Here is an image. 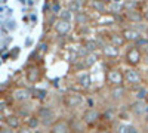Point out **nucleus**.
<instances>
[{
    "label": "nucleus",
    "instance_id": "nucleus-1",
    "mask_svg": "<svg viewBox=\"0 0 148 133\" xmlns=\"http://www.w3.org/2000/svg\"><path fill=\"white\" fill-rule=\"evenodd\" d=\"M84 101H86V95L80 90H70L62 98L65 110H68L71 114H80L84 110Z\"/></svg>",
    "mask_w": 148,
    "mask_h": 133
},
{
    "label": "nucleus",
    "instance_id": "nucleus-2",
    "mask_svg": "<svg viewBox=\"0 0 148 133\" xmlns=\"http://www.w3.org/2000/svg\"><path fill=\"white\" fill-rule=\"evenodd\" d=\"M123 78H125V86L127 89H132L135 86L145 83L144 72L136 67H125L123 68Z\"/></svg>",
    "mask_w": 148,
    "mask_h": 133
},
{
    "label": "nucleus",
    "instance_id": "nucleus-3",
    "mask_svg": "<svg viewBox=\"0 0 148 133\" xmlns=\"http://www.w3.org/2000/svg\"><path fill=\"white\" fill-rule=\"evenodd\" d=\"M107 98L110 101L108 104L121 105L130 99V93L129 89L123 84V86H116V87H107Z\"/></svg>",
    "mask_w": 148,
    "mask_h": 133
},
{
    "label": "nucleus",
    "instance_id": "nucleus-4",
    "mask_svg": "<svg viewBox=\"0 0 148 133\" xmlns=\"http://www.w3.org/2000/svg\"><path fill=\"white\" fill-rule=\"evenodd\" d=\"M105 86L107 87H116V86H123L125 78H123V68L119 65H110L105 70Z\"/></svg>",
    "mask_w": 148,
    "mask_h": 133
},
{
    "label": "nucleus",
    "instance_id": "nucleus-5",
    "mask_svg": "<svg viewBox=\"0 0 148 133\" xmlns=\"http://www.w3.org/2000/svg\"><path fill=\"white\" fill-rule=\"evenodd\" d=\"M126 104H127V110L132 115L133 121L142 123L145 113H147V108H148V104L145 101H136V99H129Z\"/></svg>",
    "mask_w": 148,
    "mask_h": 133
},
{
    "label": "nucleus",
    "instance_id": "nucleus-6",
    "mask_svg": "<svg viewBox=\"0 0 148 133\" xmlns=\"http://www.w3.org/2000/svg\"><path fill=\"white\" fill-rule=\"evenodd\" d=\"M36 115L39 117L40 124H42L43 127H51V126L56 121V120H58L55 110H53L52 106H49V105H42V106H39V108L36 110Z\"/></svg>",
    "mask_w": 148,
    "mask_h": 133
},
{
    "label": "nucleus",
    "instance_id": "nucleus-7",
    "mask_svg": "<svg viewBox=\"0 0 148 133\" xmlns=\"http://www.w3.org/2000/svg\"><path fill=\"white\" fill-rule=\"evenodd\" d=\"M142 56H144V52L132 44L123 53V62L127 67H136L138 68L142 64Z\"/></svg>",
    "mask_w": 148,
    "mask_h": 133
},
{
    "label": "nucleus",
    "instance_id": "nucleus-8",
    "mask_svg": "<svg viewBox=\"0 0 148 133\" xmlns=\"http://www.w3.org/2000/svg\"><path fill=\"white\" fill-rule=\"evenodd\" d=\"M80 117L84 121V124L90 129V132L96 126L101 124V110L99 108H95V110H88V108H84V110L80 113Z\"/></svg>",
    "mask_w": 148,
    "mask_h": 133
},
{
    "label": "nucleus",
    "instance_id": "nucleus-9",
    "mask_svg": "<svg viewBox=\"0 0 148 133\" xmlns=\"http://www.w3.org/2000/svg\"><path fill=\"white\" fill-rule=\"evenodd\" d=\"M74 84L79 87V90H86L89 92L93 86V78H92V74L90 71H82V72H77L74 74Z\"/></svg>",
    "mask_w": 148,
    "mask_h": 133
},
{
    "label": "nucleus",
    "instance_id": "nucleus-10",
    "mask_svg": "<svg viewBox=\"0 0 148 133\" xmlns=\"http://www.w3.org/2000/svg\"><path fill=\"white\" fill-rule=\"evenodd\" d=\"M68 127H70V133H89L90 129L84 124V121L82 120L80 114H71L68 118Z\"/></svg>",
    "mask_w": 148,
    "mask_h": 133
},
{
    "label": "nucleus",
    "instance_id": "nucleus-11",
    "mask_svg": "<svg viewBox=\"0 0 148 133\" xmlns=\"http://www.w3.org/2000/svg\"><path fill=\"white\" fill-rule=\"evenodd\" d=\"M117 120V105L114 104H105V106L101 110V123L102 124H113Z\"/></svg>",
    "mask_w": 148,
    "mask_h": 133
},
{
    "label": "nucleus",
    "instance_id": "nucleus-12",
    "mask_svg": "<svg viewBox=\"0 0 148 133\" xmlns=\"http://www.w3.org/2000/svg\"><path fill=\"white\" fill-rule=\"evenodd\" d=\"M107 39H108V43L110 44H113L114 47H117V49H123L127 43H126V40L123 39V35H121V33H120V30L119 31H116V30H107Z\"/></svg>",
    "mask_w": 148,
    "mask_h": 133
},
{
    "label": "nucleus",
    "instance_id": "nucleus-13",
    "mask_svg": "<svg viewBox=\"0 0 148 133\" xmlns=\"http://www.w3.org/2000/svg\"><path fill=\"white\" fill-rule=\"evenodd\" d=\"M99 53H101V56L105 59V61H108L110 62V65H113V61L114 59H117V58H120V55H121V50L120 49H117V47H114L113 44H107V46H104L102 49L99 50Z\"/></svg>",
    "mask_w": 148,
    "mask_h": 133
},
{
    "label": "nucleus",
    "instance_id": "nucleus-14",
    "mask_svg": "<svg viewBox=\"0 0 148 133\" xmlns=\"http://www.w3.org/2000/svg\"><path fill=\"white\" fill-rule=\"evenodd\" d=\"M120 33H121V35H123V39L126 40V43H130V44H133L135 42H136L141 35H144V34H141L139 31H136L132 25H123L121 28H120Z\"/></svg>",
    "mask_w": 148,
    "mask_h": 133
},
{
    "label": "nucleus",
    "instance_id": "nucleus-15",
    "mask_svg": "<svg viewBox=\"0 0 148 133\" xmlns=\"http://www.w3.org/2000/svg\"><path fill=\"white\" fill-rule=\"evenodd\" d=\"M86 8L93 14L105 15L108 9V2L107 0H90V2H86Z\"/></svg>",
    "mask_w": 148,
    "mask_h": 133
},
{
    "label": "nucleus",
    "instance_id": "nucleus-16",
    "mask_svg": "<svg viewBox=\"0 0 148 133\" xmlns=\"http://www.w3.org/2000/svg\"><path fill=\"white\" fill-rule=\"evenodd\" d=\"M73 22H67V21H62V19H58L53 25V30L56 33L58 37H67V35L73 31Z\"/></svg>",
    "mask_w": 148,
    "mask_h": 133
},
{
    "label": "nucleus",
    "instance_id": "nucleus-17",
    "mask_svg": "<svg viewBox=\"0 0 148 133\" xmlns=\"http://www.w3.org/2000/svg\"><path fill=\"white\" fill-rule=\"evenodd\" d=\"M130 93V99H136V101H145L147 95H148V84H139L132 89H129Z\"/></svg>",
    "mask_w": 148,
    "mask_h": 133
},
{
    "label": "nucleus",
    "instance_id": "nucleus-18",
    "mask_svg": "<svg viewBox=\"0 0 148 133\" xmlns=\"http://www.w3.org/2000/svg\"><path fill=\"white\" fill-rule=\"evenodd\" d=\"M125 16V21L129 25H133V24H139V22H144V18H142V12L141 9H135V10H129V12H125L123 14Z\"/></svg>",
    "mask_w": 148,
    "mask_h": 133
},
{
    "label": "nucleus",
    "instance_id": "nucleus-19",
    "mask_svg": "<svg viewBox=\"0 0 148 133\" xmlns=\"http://www.w3.org/2000/svg\"><path fill=\"white\" fill-rule=\"evenodd\" d=\"M49 133H70L67 118H58L56 121L49 127Z\"/></svg>",
    "mask_w": 148,
    "mask_h": 133
},
{
    "label": "nucleus",
    "instance_id": "nucleus-20",
    "mask_svg": "<svg viewBox=\"0 0 148 133\" xmlns=\"http://www.w3.org/2000/svg\"><path fill=\"white\" fill-rule=\"evenodd\" d=\"M101 58H102V56H101V53H99V52H95V53H88L84 58H82V62H83V65H84L86 71L90 70V68H93L98 62H99V59H101Z\"/></svg>",
    "mask_w": 148,
    "mask_h": 133
},
{
    "label": "nucleus",
    "instance_id": "nucleus-21",
    "mask_svg": "<svg viewBox=\"0 0 148 133\" xmlns=\"http://www.w3.org/2000/svg\"><path fill=\"white\" fill-rule=\"evenodd\" d=\"M74 22L76 25L80 27V25H89L92 22V16L88 10H83V12H79V14L74 15Z\"/></svg>",
    "mask_w": 148,
    "mask_h": 133
},
{
    "label": "nucleus",
    "instance_id": "nucleus-22",
    "mask_svg": "<svg viewBox=\"0 0 148 133\" xmlns=\"http://www.w3.org/2000/svg\"><path fill=\"white\" fill-rule=\"evenodd\" d=\"M83 47L86 50H88V53H95V52H99V44H98V42L95 40V37H88V39H84L82 42Z\"/></svg>",
    "mask_w": 148,
    "mask_h": 133
},
{
    "label": "nucleus",
    "instance_id": "nucleus-23",
    "mask_svg": "<svg viewBox=\"0 0 148 133\" xmlns=\"http://www.w3.org/2000/svg\"><path fill=\"white\" fill-rule=\"evenodd\" d=\"M84 6H86V0H70L68 5H67V9L71 10L73 14L76 15L79 12L84 10Z\"/></svg>",
    "mask_w": 148,
    "mask_h": 133
},
{
    "label": "nucleus",
    "instance_id": "nucleus-24",
    "mask_svg": "<svg viewBox=\"0 0 148 133\" xmlns=\"http://www.w3.org/2000/svg\"><path fill=\"white\" fill-rule=\"evenodd\" d=\"M129 124L127 121H121V120H116L113 124H110V129L113 130V133H127V129H129Z\"/></svg>",
    "mask_w": 148,
    "mask_h": 133
},
{
    "label": "nucleus",
    "instance_id": "nucleus-25",
    "mask_svg": "<svg viewBox=\"0 0 148 133\" xmlns=\"http://www.w3.org/2000/svg\"><path fill=\"white\" fill-rule=\"evenodd\" d=\"M99 106V99L98 96L93 93H86V101H84V108L88 110H95V108Z\"/></svg>",
    "mask_w": 148,
    "mask_h": 133
},
{
    "label": "nucleus",
    "instance_id": "nucleus-26",
    "mask_svg": "<svg viewBox=\"0 0 148 133\" xmlns=\"http://www.w3.org/2000/svg\"><path fill=\"white\" fill-rule=\"evenodd\" d=\"M107 14H108V15H111V16L123 15V5H121V3H116V2H108Z\"/></svg>",
    "mask_w": 148,
    "mask_h": 133
},
{
    "label": "nucleus",
    "instance_id": "nucleus-27",
    "mask_svg": "<svg viewBox=\"0 0 148 133\" xmlns=\"http://www.w3.org/2000/svg\"><path fill=\"white\" fill-rule=\"evenodd\" d=\"M5 123H6V126L8 127H10V129H19L21 127V118L16 115V114H12V115H8L6 118H5Z\"/></svg>",
    "mask_w": 148,
    "mask_h": 133
},
{
    "label": "nucleus",
    "instance_id": "nucleus-28",
    "mask_svg": "<svg viewBox=\"0 0 148 133\" xmlns=\"http://www.w3.org/2000/svg\"><path fill=\"white\" fill-rule=\"evenodd\" d=\"M93 33V28H92V25L89 24V25H80V27H77L76 28V34L79 35L80 39H88V37H90V34Z\"/></svg>",
    "mask_w": 148,
    "mask_h": 133
},
{
    "label": "nucleus",
    "instance_id": "nucleus-29",
    "mask_svg": "<svg viewBox=\"0 0 148 133\" xmlns=\"http://www.w3.org/2000/svg\"><path fill=\"white\" fill-rule=\"evenodd\" d=\"M30 96H31V93H30V90H27V89H18V90L14 92V99L18 101V102H21V104L25 102Z\"/></svg>",
    "mask_w": 148,
    "mask_h": 133
},
{
    "label": "nucleus",
    "instance_id": "nucleus-30",
    "mask_svg": "<svg viewBox=\"0 0 148 133\" xmlns=\"http://www.w3.org/2000/svg\"><path fill=\"white\" fill-rule=\"evenodd\" d=\"M141 3L142 2H135V0H123V14L129 10H135V9H141Z\"/></svg>",
    "mask_w": 148,
    "mask_h": 133
},
{
    "label": "nucleus",
    "instance_id": "nucleus-31",
    "mask_svg": "<svg viewBox=\"0 0 148 133\" xmlns=\"http://www.w3.org/2000/svg\"><path fill=\"white\" fill-rule=\"evenodd\" d=\"M25 126L34 132V130H37V129H40V126H42V124H40L39 117H37V115L34 114V115H30V117L25 120Z\"/></svg>",
    "mask_w": 148,
    "mask_h": 133
},
{
    "label": "nucleus",
    "instance_id": "nucleus-32",
    "mask_svg": "<svg viewBox=\"0 0 148 133\" xmlns=\"http://www.w3.org/2000/svg\"><path fill=\"white\" fill-rule=\"evenodd\" d=\"M58 19H62V21H67V22H73L74 21V14L65 8V9L61 10V14L58 15Z\"/></svg>",
    "mask_w": 148,
    "mask_h": 133
},
{
    "label": "nucleus",
    "instance_id": "nucleus-33",
    "mask_svg": "<svg viewBox=\"0 0 148 133\" xmlns=\"http://www.w3.org/2000/svg\"><path fill=\"white\" fill-rule=\"evenodd\" d=\"M27 80L30 81V83H36V81H39V77H40V74H39V70L37 68H30L28 71H27Z\"/></svg>",
    "mask_w": 148,
    "mask_h": 133
},
{
    "label": "nucleus",
    "instance_id": "nucleus-34",
    "mask_svg": "<svg viewBox=\"0 0 148 133\" xmlns=\"http://www.w3.org/2000/svg\"><path fill=\"white\" fill-rule=\"evenodd\" d=\"M30 93H31L33 98L39 99V101H43V99L47 98V92L45 89H33V90H30Z\"/></svg>",
    "mask_w": 148,
    "mask_h": 133
},
{
    "label": "nucleus",
    "instance_id": "nucleus-35",
    "mask_svg": "<svg viewBox=\"0 0 148 133\" xmlns=\"http://www.w3.org/2000/svg\"><path fill=\"white\" fill-rule=\"evenodd\" d=\"M133 46L135 47H138V49H144V47H147L148 46V37H145V35H141V37L133 43Z\"/></svg>",
    "mask_w": 148,
    "mask_h": 133
},
{
    "label": "nucleus",
    "instance_id": "nucleus-36",
    "mask_svg": "<svg viewBox=\"0 0 148 133\" xmlns=\"http://www.w3.org/2000/svg\"><path fill=\"white\" fill-rule=\"evenodd\" d=\"M61 10H62V6H61V3L56 2V0H53V2L51 3V14H52V15H59Z\"/></svg>",
    "mask_w": 148,
    "mask_h": 133
},
{
    "label": "nucleus",
    "instance_id": "nucleus-37",
    "mask_svg": "<svg viewBox=\"0 0 148 133\" xmlns=\"http://www.w3.org/2000/svg\"><path fill=\"white\" fill-rule=\"evenodd\" d=\"M92 133H113V130L110 129V126H107V124H99V126H96L93 130H92Z\"/></svg>",
    "mask_w": 148,
    "mask_h": 133
},
{
    "label": "nucleus",
    "instance_id": "nucleus-38",
    "mask_svg": "<svg viewBox=\"0 0 148 133\" xmlns=\"http://www.w3.org/2000/svg\"><path fill=\"white\" fill-rule=\"evenodd\" d=\"M127 133H142V132H141L139 124H136V123H130V124H129V129H127Z\"/></svg>",
    "mask_w": 148,
    "mask_h": 133
},
{
    "label": "nucleus",
    "instance_id": "nucleus-39",
    "mask_svg": "<svg viewBox=\"0 0 148 133\" xmlns=\"http://www.w3.org/2000/svg\"><path fill=\"white\" fill-rule=\"evenodd\" d=\"M141 12H142V18H144V22L148 24V6L145 8H141Z\"/></svg>",
    "mask_w": 148,
    "mask_h": 133
},
{
    "label": "nucleus",
    "instance_id": "nucleus-40",
    "mask_svg": "<svg viewBox=\"0 0 148 133\" xmlns=\"http://www.w3.org/2000/svg\"><path fill=\"white\" fill-rule=\"evenodd\" d=\"M16 133H33V130H31V129H28L27 126H24V127L21 126V127L16 130Z\"/></svg>",
    "mask_w": 148,
    "mask_h": 133
},
{
    "label": "nucleus",
    "instance_id": "nucleus-41",
    "mask_svg": "<svg viewBox=\"0 0 148 133\" xmlns=\"http://www.w3.org/2000/svg\"><path fill=\"white\" fill-rule=\"evenodd\" d=\"M0 132H2V133H16L14 129H10V127H3V129H0Z\"/></svg>",
    "mask_w": 148,
    "mask_h": 133
},
{
    "label": "nucleus",
    "instance_id": "nucleus-42",
    "mask_svg": "<svg viewBox=\"0 0 148 133\" xmlns=\"http://www.w3.org/2000/svg\"><path fill=\"white\" fill-rule=\"evenodd\" d=\"M142 65H145L148 68V55L147 53H144V56H142Z\"/></svg>",
    "mask_w": 148,
    "mask_h": 133
},
{
    "label": "nucleus",
    "instance_id": "nucleus-43",
    "mask_svg": "<svg viewBox=\"0 0 148 133\" xmlns=\"http://www.w3.org/2000/svg\"><path fill=\"white\" fill-rule=\"evenodd\" d=\"M142 124L148 126V108H147V113H145V117H144V120H142Z\"/></svg>",
    "mask_w": 148,
    "mask_h": 133
},
{
    "label": "nucleus",
    "instance_id": "nucleus-44",
    "mask_svg": "<svg viewBox=\"0 0 148 133\" xmlns=\"http://www.w3.org/2000/svg\"><path fill=\"white\" fill-rule=\"evenodd\" d=\"M33 133H46V132H45L43 129H37V130H34Z\"/></svg>",
    "mask_w": 148,
    "mask_h": 133
},
{
    "label": "nucleus",
    "instance_id": "nucleus-45",
    "mask_svg": "<svg viewBox=\"0 0 148 133\" xmlns=\"http://www.w3.org/2000/svg\"><path fill=\"white\" fill-rule=\"evenodd\" d=\"M31 43H33V42H31V39H27V40H25V46H30Z\"/></svg>",
    "mask_w": 148,
    "mask_h": 133
},
{
    "label": "nucleus",
    "instance_id": "nucleus-46",
    "mask_svg": "<svg viewBox=\"0 0 148 133\" xmlns=\"http://www.w3.org/2000/svg\"><path fill=\"white\" fill-rule=\"evenodd\" d=\"M142 52H144V53H147V55H148V46H147V47H144V49H142Z\"/></svg>",
    "mask_w": 148,
    "mask_h": 133
},
{
    "label": "nucleus",
    "instance_id": "nucleus-47",
    "mask_svg": "<svg viewBox=\"0 0 148 133\" xmlns=\"http://www.w3.org/2000/svg\"><path fill=\"white\" fill-rule=\"evenodd\" d=\"M111 2H116V3H123V0H111Z\"/></svg>",
    "mask_w": 148,
    "mask_h": 133
},
{
    "label": "nucleus",
    "instance_id": "nucleus-48",
    "mask_svg": "<svg viewBox=\"0 0 148 133\" xmlns=\"http://www.w3.org/2000/svg\"><path fill=\"white\" fill-rule=\"evenodd\" d=\"M144 35H145V37H148V27H147V30H145V33H144Z\"/></svg>",
    "mask_w": 148,
    "mask_h": 133
},
{
    "label": "nucleus",
    "instance_id": "nucleus-49",
    "mask_svg": "<svg viewBox=\"0 0 148 133\" xmlns=\"http://www.w3.org/2000/svg\"><path fill=\"white\" fill-rule=\"evenodd\" d=\"M145 102H147V104H148V95H147V98H145Z\"/></svg>",
    "mask_w": 148,
    "mask_h": 133
},
{
    "label": "nucleus",
    "instance_id": "nucleus-50",
    "mask_svg": "<svg viewBox=\"0 0 148 133\" xmlns=\"http://www.w3.org/2000/svg\"><path fill=\"white\" fill-rule=\"evenodd\" d=\"M135 2H142V0H135Z\"/></svg>",
    "mask_w": 148,
    "mask_h": 133
},
{
    "label": "nucleus",
    "instance_id": "nucleus-51",
    "mask_svg": "<svg viewBox=\"0 0 148 133\" xmlns=\"http://www.w3.org/2000/svg\"><path fill=\"white\" fill-rule=\"evenodd\" d=\"M89 133H92V132H89Z\"/></svg>",
    "mask_w": 148,
    "mask_h": 133
}]
</instances>
